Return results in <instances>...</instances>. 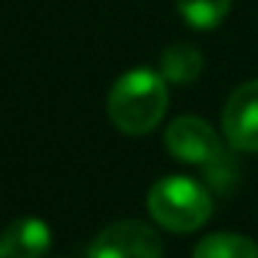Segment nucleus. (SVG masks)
Returning a JSON list of instances; mask_svg holds the SVG:
<instances>
[{"mask_svg": "<svg viewBox=\"0 0 258 258\" xmlns=\"http://www.w3.org/2000/svg\"><path fill=\"white\" fill-rule=\"evenodd\" d=\"M222 131L230 147L258 153V81L241 84L222 108Z\"/></svg>", "mask_w": 258, "mask_h": 258, "instance_id": "obj_5", "label": "nucleus"}, {"mask_svg": "<svg viewBox=\"0 0 258 258\" xmlns=\"http://www.w3.org/2000/svg\"><path fill=\"white\" fill-rule=\"evenodd\" d=\"M0 258H9V255H6V250H3V244H0Z\"/></svg>", "mask_w": 258, "mask_h": 258, "instance_id": "obj_10", "label": "nucleus"}, {"mask_svg": "<svg viewBox=\"0 0 258 258\" xmlns=\"http://www.w3.org/2000/svg\"><path fill=\"white\" fill-rule=\"evenodd\" d=\"M169 106L167 78L147 67L128 70L108 92V117L114 128L128 136L150 134Z\"/></svg>", "mask_w": 258, "mask_h": 258, "instance_id": "obj_1", "label": "nucleus"}, {"mask_svg": "<svg viewBox=\"0 0 258 258\" xmlns=\"http://www.w3.org/2000/svg\"><path fill=\"white\" fill-rule=\"evenodd\" d=\"M50 241L53 233L39 217H17L0 233V244L9 258H42L50 250Z\"/></svg>", "mask_w": 258, "mask_h": 258, "instance_id": "obj_6", "label": "nucleus"}, {"mask_svg": "<svg viewBox=\"0 0 258 258\" xmlns=\"http://www.w3.org/2000/svg\"><path fill=\"white\" fill-rule=\"evenodd\" d=\"M200 70H203V56L195 45L178 42V45H169L161 53V75L172 84H191V81H197Z\"/></svg>", "mask_w": 258, "mask_h": 258, "instance_id": "obj_7", "label": "nucleus"}, {"mask_svg": "<svg viewBox=\"0 0 258 258\" xmlns=\"http://www.w3.org/2000/svg\"><path fill=\"white\" fill-rule=\"evenodd\" d=\"M147 211L161 228L172 233H191L208 222L214 203L200 180L186 175H167L153 183L147 195Z\"/></svg>", "mask_w": 258, "mask_h": 258, "instance_id": "obj_2", "label": "nucleus"}, {"mask_svg": "<svg viewBox=\"0 0 258 258\" xmlns=\"http://www.w3.org/2000/svg\"><path fill=\"white\" fill-rule=\"evenodd\" d=\"M233 0H178V12L195 31H214L230 12Z\"/></svg>", "mask_w": 258, "mask_h": 258, "instance_id": "obj_9", "label": "nucleus"}, {"mask_svg": "<svg viewBox=\"0 0 258 258\" xmlns=\"http://www.w3.org/2000/svg\"><path fill=\"white\" fill-rule=\"evenodd\" d=\"M164 142H167V150L172 153L178 161L208 169L214 178H219V172L228 169V156H225L222 139H219L217 131L200 117L172 119L167 134H164Z\"/></svg>", "mask_w": 258, "mask_h": 258, "instance_id": "obj_3", "label": "nucleus"}, {"mask_svg": "<svg viewBox=\"0 0 258 258\" xmlns=\"http://www.w3.org/2000/svg\"><path fill=\"white\" fill-rule=\"evenodd\" d=\"M86 258H164V244L150 225L119 219L92 239Z\"/></svg>", "mask_w": 258, "mask_h": 258, "instance_id": "obj_4", "label": "nucleus"}, {"mask_svg": "<svg viewBox=\"0 0 258 258\" xmlns=\"http://www.w3.org/2000/svg\"><path fill=\"white\" fill-rule=\"evenodd\" d=\"M191 258H258V244L241 233H211L197 241Z\"/></svg>", "mask_w": 258, "mask_h": 258, "instance_id": "obj_8", "label": "nucleus"}]
</instances>
